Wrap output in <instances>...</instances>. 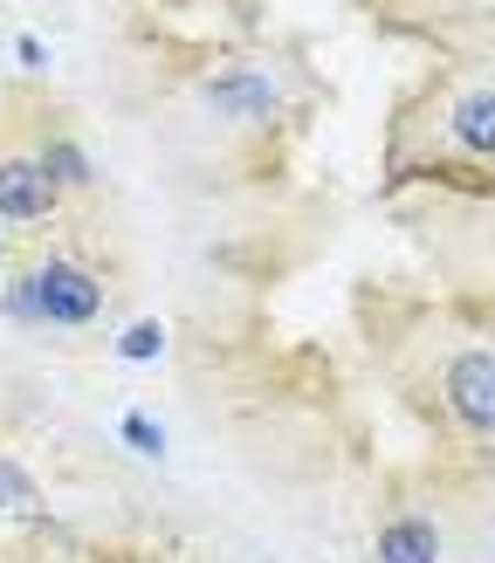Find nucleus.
Listing matches in <instances>:
<instances>
[{
    "label": "nucleus",
    "mask_w": 495,
    "mask_h": 563,
    "mask_svg": "<svg viewBox=\"0 0 495 563\" xmlns=\"http://www.w3.org/2000/svg\"><path fill=\"white\" fill-rule=\"evenodd\" d=\"M28 282H35V309H42V323H55V330H82V323H97V309H103V282H97L90 268H76V262H63V255H48Z\"/></svg>",
    "instance_id": "f257e3e1"
},
{
    "label": "nucleus",
    "mask_w": 495,
    "mask_h": 563,
    "mask_svg": "<svg viewBox=\"0 0 495 563\" xmlns=\"http://www.w3.org/2000/svg\"><path fill=\"white\" fill-rule=\"evenodd\" d=\"M448 412L475 433H495V351H461L448 364Z\"/></svg>",
    "instance_id": "f03ea898"
},
{
    "label": "nucleus",
    "mask_w": 495,
    "mask_h": 563,
    "mask_svg": "<svg viewBox=\"0 0 495 563\" xmlns=\"http://www.w3.org/2000/svg\"><path fill=\"white\" fill-rule=\"evenodd\" d=\"M55 186L42 158H0V220H48L55 213Z\"/></svg>",
    "instance_id": "7ed1b4c3"
},
{
    "label": "nucleus",
    "mask_w": 495,
    "mask_h": 563,
    "mask_svg": "<svg viewBox=\"0 0 495 563\" xmlns=\"http://www.w3.org/2000/svg\"><path fill=\"white\" fill-rule=\"evenodd\" d=\"M207 103L228 110V118H268V110H275V82L262 69H228V76L207 82Z\"/></svg>",
    "instance_id": "20e7f679"
},
{
    "label": "nucleus",
    "mask_w": 495,
    "mask_h": 563,
    "mask_svg": "<svg viewBox=\"0 0 495 563\" xmlns=\"http://www.w3.org/2000/svg\"><path fill=\"white\" fill-rule=\"evenodd\" d=\"M378 563H440V529L427 516H399L378 537Z\"/></svg>",
    "instance_id": "39448f33"
},
{
    "label": "nucleus",
    "mask_w": 495,
    "mask_h": 563,
    "mask_svg": "<svg viewBox=\"0 0 495 563\" xmlns=\"http://www.w3.org/2000/svg\"><path fill=\"white\" fill-rule=\"evenodd\" d=\"M454 137H461L468 152L495 158V90H468V97L454 103Z\"/></svg>",
    "instance_id": "423d86ee"
},
{
    "label": "nucleus",
    "mask_w": 495,
    "mask_h": 563,
    "mask_svg": "<svg viewBox=\"0 0 495 563\" xmlns=\"http://www.w3.org/2000/svg\"><path fill=\"white\" fill-rule=\"evenodd\" d=\"M0 516H42V495H35V482L14 467V461H0Z\"/></svg>",
    "instance_id": "0eeeda50"
},
{
    "label": "nucleus",
    "mask_w": 495,
    "mask_h": 563,
    "mask_svg": "<svg viewBox=\"0 0 495 563\" xmlns=\"http://www.w3.org/2000/svg\"><path fill=\"white\" fill-rule=\"evenodd\" d=\"M42 165H48V179L55 186H90V158H82L69 137H55V145H42Z\"/></svg>",
    "instance_id": "6e6552de"
},
{
    "label": "nucleus",
    "mask_w": 495,
    "mask_h": 563,
    "mask_svg": "<svg viewBox=\"0 0 495 563\" xmlns=\"http://www.w3.org/2000/svg\"><path fill=\"white\" fill-rule=\"evenodd\" d=\"M118 433H124V446H131V454H145V461H165V433L152 427L145 412H124V419H118Z\"/></svg>",
    "instance_id": "1a4fd4ad"
},
{
    "label": "nucleus",
    "mask_w": 495,
    "mask_h": 563,
    "mask_svg": "<svg viewBox=\"0 0 495 563\" xmlns=\"http://www.w3.org/2000/svg\"><path fill=\"white\" fill-rule=\"evenodd\" d=\"M158 344H165V330H158L152 317H145V323H131V330L118 336V351H124L131 364H152V357H158Z\"/></svg>",
    "instance_id": "9d476101"
},
{
    "label": "nucleus",
    "mask_w": 495,
    "mask_h": 563,
    "mask_svg": "<svg viewBox=\"0 0 495 563\" xmlns=\"http://www.w3.org/2000/svg\"><path fill=\"white\" fill-rule=\"evenodd\" d=\"M0 262H8V241H0Z\"/></svg>",
    "instance_id": "9b49d317"
}]
</instances>
